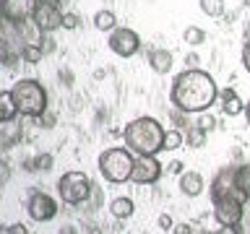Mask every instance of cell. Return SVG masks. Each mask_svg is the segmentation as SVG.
I'll return each instance as SVG.
<instances>
[{"mask_svg": "<svg viewBox=\"0 0 250 234\" xmlns=\"http://www.w3.org/2000/svg\"><path fill=\"white\" fill-rule=\"evenodd\" d=\"M19 115V107L13 101V94L11 91H0V122L3 120H16Z\"/></svg>", "mask_w": 250, "mask_h": 234, "instance_id": "19", "label": "cell"}, {"mask_svg": "<svg viewBox=\"0 0 250 234\" xmlns=\"http://www.w3.org/2000/svg\"><path fill=\"white\" fill-rule=\"evenodd\" d=\"M13 101L23 117H42L47 112V91L37 78H21L13 83Z\"/></svg>", "mask_w": 250, "mask_h": 234, "instance_id": "3", "label": "cell"}, {"mask_svg": "<svg viewBox=\"0 0 250 234\" xmlns=\"http://www.w3.org/2000/svg\"><path fill=\"white\" fill-rule=\"evenodd\" d=\"M31 169L34 172H50L52 169V154H37L31 159Z\"/></svg>", "mask_w": 250, "mask_h": 234, "instance_id": "27", "label": "cell"}, {"mask_svg": "<svg viewBox=\"0 0 250 234\" xmlns=\"http://www.w3.org/2000/svg\"><path fill=\"white\" fill-rule=\"evenodd\" d=\"M91 190H94V182L86 172L70 169L58 179V195H60L62 203H68V206H83V203L89 200Z\"/></svg>", "mask_w": 250, "mask_h": 234, "instance_id": "5", "label": "cell"}, {"mask_svg": "<svg viewBox=\"0 0 250 234\" xmlns=\"http://www.w3.org/2000/svg\"><path fill=\"white\" fill-rule=\"evenodd\" d=\"M31 21L37 23V29L42 31V34H50V31L62 26V11L58 5L47 3V0H39L37 8H34V16H31Z\"/></svg>", "mask_w": 250, "mask_h": 234, "instance_id": "10", "label": "cell"}, {"mask_svg": "<svg viewBox=\"0 0 250 234\" xmlns=\"http://www.w3.org/2000/svg\"><path fill=\"white\" fill-rule=\"evenodd\" d=\"M242 68H245L248 73H250V39H248L245 44H242Z\"/></svg>", "mask_w": 250, "mask_h": 234, "instance_id": "32", "label": "cell"}, {"mask_svg": "<svg viewBox=\"0 0 250 234\" xmlns=\"http://www.w3.org/2000/svg\"><path fill=\"white\" fill-rule=\"evenodd\" d=\"M47 3H52V5H58V8H60V5H65L68 0H47Z\"/></svg>", "mask_w": 250, "mask_h": 234, "instance_id": "42", "label": "cell"}, {"mask_svg": "<svg viewBox=\"0 0 250 234\" xmlns=\"http://www.w3.org/2000/svg\"><path fill=\"white\" fill-rule=\"evenodd\" d=\"M156 221H159V229H164V232L175 226V221H172V216H169V214H162L159 218H156Z\"/></svg>", "mask_w": 250, "mask_h": 234, "instance_id": "34", "label": "cell"}, {"mask_svg": "<svg viewBox=\"0 0 250 234\" xmlns=\"http://www.w3.org/2000/svg\"><path fill=\"white\" fill-rule=\"evenodd\" d=\"M216 99H219V86L214 76L201 68H185L183 73L175 76L169 89L172 107L185 115L208 112L211 104H216Z\"/></svg>", "mask_w": 250, "mask_h": 234, "instance_id": "1", "label": "cell"}, {"mask_svg": "<svg viewBox=\"0 0 250 234\" xmlns=\"http://www.w3.org/2000/svg\"><path fill=\"white\" fill-rule=\"evenodd\" d=\"M60 234H78V229H76V226H62Z\"/></svg>", "mask_w": 250, "mask_h": 234, "instance_id": "41", "label": "cell"}, {"mask_svg": "<svg viewBox=\"0 0 250 234\" xmlns=\"http://www.w3.org/2000/svg\"><path fill=\"white\" fill-rule=\"evenodd\" d=\"M172 234H193V226L190 224H175L172 226Z\"/></svg>", "mask_w": 250, "mask_h": 234, "instance_id": "35", "label": "cell"}, {"mask_svg": "<svg viewBox=\"0 0 250 234\" xmlns=\"http://www.w3.org/2000/svg\"><path fill=\"white\" fill-rule=\"evenodd\" d=\"M133 167H136V154H133L130 148L112 146L99 156V175L112 185L128 182L130 175H133Z\"/></svg>", "mask_w": 250, "mask_h": 234, "instance_id": "4", "label": "cell"}, {"mask_svg": "<svg viewBox=\"0 0 250 234\" xmlns=\"http://www.w3.org/2000/svg\"><path fill=\"white\" fill-rule=\"evenodd\" d=\"M167 172H172V175H183V172H185V164L180 161V159H175V161L167 164Z\"/></svg>", "mask_w": 250, "mask_h": 234, "instance_id": "33", "label": "cell"}, {"mask_svg": "<svg viewBox=\"0 0 250 234\" xmlns=\"http://www.w3.org/2000/svg\"><path fill=\"white\" fill-rule=\"evenodd\" d=\"M203 187H206V182H203V175L201 172H193L188 169L180 175V193L188 195V198H198V195L203 193Z\"/></svg>", "mask_w": 250, "mask_h": 234, "instance_id": "15", "label": "cell"}, {"mask_svg": "<svg viewBox=\"0 0 250 234\" xmlns=\"http://www.w3.org/2000/svg\"><path fill=\"white\" fill-rule=\"evenodd\" d=\"M148 65H151V70H154V73H159V76L169 73V70H172V52L156 47V50L148 52Z\"/></svg>", "mask_w": 250, "mask_h": 234, "instance_id": "17", "label": "cell"}, {"mask_svg": "<svg viewBox=\"0 0 250 234\" xmlns=\"http://www.w3.org/2000/svg\"><path fill=\"white\" fill-rule=\"evenodd\" d=\"M94 26H97L99 31H112L117 29V19L112 11H99L97 16H94Z\"/></svg>", "mask_w": 250, "mask_h": 234, "instance_id": "23", "label": "cell"}, {"mask_svg": "<svg viewBox=\"0 0 250 234\" xmlns=\"http://www.w3.org/2000/svg\"><path fill=\"white\" fill-rule=\"evenodd\" d=\"M39 47L44 50V55H47V52H52V50H55V39H52V37H42V42H39Z\"/></svg>", "mask_w": 250, "mask_h": 234, "instance_id": "36", "label": "cell"}, {"mask_svg": "<svg viewBox=\"0 0 250 234\" xmlns=\"http://www.w3.org/2000/svg\"><path fill=\"white\" fill-rule=\"evenodd\" d=\"M219 101H222L224 115H229V117L245 115V101L237 97V91H234V89H222V91H219Z\"/></svg>", "mask_w": 250, "mask_h": 234, "instance_id": "16", "label": "cell"}, {"mask_svg": "<svg viewBox=\"0 0 250 234\" xmlns=\"http://www.w3.org/2000/svg\"><path fill=\"white\" fill-rule=\"evenodd\" d=\"M21 138H23V125L19 120L0 122V151H11L13 146H19Z\"/></svg>", "mask_w": 250, "mask_h": 234, "instance_id": "14", "label": "cell"}, {"mask_svg": "<svg viewBox=\"0 0 250 234\" xmlns=\"http://www.w3.org/2000/svg\"><path fill=\"white\" fill-rule=\"evenodd\" d=\"M83 229H86V234H102V226H99V224H91V221L86 224Z\"/></svg>", "mask_w": 250, "mask_h": 234, "instance_id": "40", "label": "cell"}, {"mask_svg": "<svg viewBox=\"0 0 250 234\" xmlns=\"http://www.w3.org/2000/svg\"><path fill=\"white\" fill-rule=\"evenodd\" d=\"M214 218L219 226L242 224V218H245V203L242 200H216L214 203Z\"/></svg>", "mask_w": 250, "mask_h": 234, "instance_id": "13", "label": "cell"}, {"mask_svg": "<svg viewBox=\"0 0 250 234\" xmlns=\"http://www.w3.org/2000/svg\"><path fill=\"white\" fill-rule=\"evenodd\" d=\"M44 58V50L39 44H23L21 47V60L29 62V65H37V62H42Z\"/></svg>", "mask_w": 250, "mask_h": 234, "instance_id": "24", "label": "cell"}, {"mask_svg": "<svg viewBox=\"0 0 250 234\" xmlns=\"http://www.w3.org/2000/svg\"><path fill=\"white\" fill-rule=\"evenodd\" d=\"M8 179H11V164H8L5 159H0V187H3Z\"/></svg>", "mask_w": 250, "mask_h": 234, "instance_id": "30", "label": "cell"}, {"mask_svg": "<svg viewBox=\"0 0 250 234\" xmlns=\"http://www.w3.org/2000/svg\"><path fill=\"white\" fill-rule=\"evenodd\" d=\"M198 65V55L190 52V55H185V68H195Z\"/></svg>", "mask_w": 250, "mask_h": 234, "instance_id": "39", "label": "cell"}, {"mask_svg": "<svg viewBox=\"0 0 250 234\" xmlns=\"http://www.w3.org/2000/svg\"><path fill=\"white\" fill-rule=\"evenodd\" d=\"M39 122H42V128H52V125H55V117H52L50 112H44L42 117H39Z\"/></svg>", "mask_w": 250, "mask_h": 234, "instance_id": "37", "label": "cell"}, {"mask_svg": "<svg viewBox=\"0 0 250 234\" xmlns=\"http://www.w3.org/2000/svg\"><path fill=\"white\" fill-rule=\"evenodd\" d=\"M78 26H81V19H78V13H73V11L62 13V29H68V31H76Z\"/></svg>", "mask_w": 250, "mask_h": 234, "instance_id": "28", "label": "cell"}, {"mask_svg": "<svg viewBox=\"0 0 250 234\" xmlns=\"http://www.w3.org/2000/svg\"><path fill=\"white\" fill-rule=\"evenodd\" d=\"M206 138H208V133L203 128H198V125H190L188 133H185V140H188V146H190V148H203V146H206Z\"/></svg>", "mask_w": 250, "mask_h": 234, "instance_id": "21", "label": "cell"}, {"mask_svg": "<svg viewBox=\"0 0 250 234\" xmlns=\"http://www.w3.org/2000/svg\"><path fill=\"white\" fill-rule=\"evenodd\" d=\"M183 143H185V133L180 128H172L164 133V151H177Z\"/></svg>", "mask_w": 250, "mask_h": 234, "instance_id": "22", "label": "cell"}, {"mask_svg": "<svg viewBox=\"0 0 250 234\" xmlns=\"http://www.w3.org/2000/svg\"><path fill=\"white\" fill-rule=\"evenodd\" d=\"M162 167L164 164L156 156H136V167H133L130 182L136 185H154L162 177Z\"/></svg>", "mask_w": 250, "mask_h": 234, "instance_id": "9", "label": "cell"}, {"mask_svg": "<svg viewBox=\"0 0 250 234\" xmlns=\"http://www.w3.org/2000/svg\"><path fill=\"white\" fill-rule=\"evenodd\" d=\"M8 234H29V229H26V224H13L8 229Z\"/></svg>", "mask_w": 250, "mask_h": 234, "instance_id": "38", "label": "cell"}, {"mask_svg": "<svg viewBox=\"0 0 250 234\" xmlns=\"http://www.w3.org/2000/svg\"><path fill=\"white\" fill-rule=\"evenodd\" d=\"M201 11L211 19H222L224 16V0H201Z\"/></svg>", "mask_w": 250, "mask_h": 234, "instance_id": "25", "label": "cell"}, {"mask_svg": "<svg viewBox=\"0 0 250 234\" xmlns=\"http://www.w3.org/2000/svg\"><path fill=\"white\" fill-rule=\"evenodd\" d=\"M39 0H0V16L11 23H23L34 16Z\"/></svg>", "mask_w": 250, "mask_h": 234, "instance_id": "12", "label": "cell"}, {"mask_svg": "<svg viewBox=\"0 0 250 234\" xmlns=\"http://www.w3.org/2000/svg\"><path fill=\"white\" fill-rule=\"evenodd\" d=\"M216 234H245V229H242V224H229V226H222Z\"/></svg>", "mask_w": 250, "mask_h": 234, "instance_id": "31", "label": "cell"}, {"mask_svg": "<svg viewBox=\"0 0 250 234\" xmlns=\"http://www.w3.org/2000/svg\"><path fill=\"white\" fill-rule=\"evenodd\" d=\"M21 47L23 39L19 34V26L0 16V65H16V60H21Z\"/></svg>", "mask_w": 250, "mask_h": 234, "instance_id": "7", "label": "cell"}, {"mask_svg": "<svg viewBox=\"0 0 250 234\" xmlns=\"http://www.w3.org/2000/svg\"><path fill=\"white\" fill-rule=\"evenodd\" d=\"M234 182H237L240 193L250 200V161L237 164V169H234Z\"/></svg>", "mask_w": 250, "mask_h": 234, "instance_id": "20", "label": "cell"}, {"mask_svg": "<svg viewBox=\"0 0 250 234\" xmlns=\"http://www.w3.org/2000/svg\"><path fill=\"white\" fill-rule=\"evenodd\" d=\"M195 125H198V128H203L206 133H211V130L216 128V120H214V117H211V115L201 112V115H198V120H195Z\"/></svg>", "mask_w": 250, "mask_h": 234, "instance_id": "29", "label": "cell"}, {"mask_svg": "<svg viewBox=\"0 0 250 234\" xmlns=\"http://www.w3.org/2000/svg\"><path fill=\"white\" fill-rule=\"evenodd\" d=\"M234 169H237V164H227V167H222L214 175V179H211V185H208L211 203H216V200H242V203H248V198L240 193L237 182H234Z\"/></svg>", "mask_w": 250, "mask_h": 234, "instance_id": "6", "label": "cell"}, {"mask_svg": "<svg viewBox=\"0 0 250 234\" xmlns=\"http://www.w3.org/2000/svg\"><path fill=\"white\" fill-rule=\"evenodd\" d=\"M133 211H136V203H133L130 198H115L112 203H109V214H112L115 218H130Z\"/></svg>", "mask_w": 250, "mask_h": 234, "instance_id": "18", "label": "cell"}, {"mask_svg": "<svg viewBox=\"0 0 250 234\" xmlns=\"http://www.w3.org/2000/svg\"><path fill=\"white\" fill-rule=\"evenodd\" d=\"M109 50L120 58H133V55L141 52V37L128 26H117L109 31Z\"/></svg>", "mask_w": 250, "mask_h": 234, "instance_id": "8", "label": "cell"}, {"mask_svg": "<svg viewBox=\"0 0 250 234\" xmlns=\"http://www.w3.org/2000/svg\"><path fill=\"white\" fill-rule=\"evenodd\" d=\"M26 211H29V218L31 221H52L58 216V200L50 198L47 193H34L26 203Z\"/></svg>", "mask_w": 250, "mask_h": 234, "instance_id": "11", "label": "cell"}, {"mask_svg": "<svg viewBox=\"0 0 250 234\" xmlns=\"http://www.w3.org/2000/svg\"><path fill=\"white\" fill-rule=\"evenodd\" d=\"M164 125L154 117H136L125 125L123 140L136 156H156L164 151Z\"/></svg>", "mask_w": 250, "mask_h": 234, "instance_id": "2", "label": "cell"}, {"mask_svg": "<svg viewBox=\"0 0 250 234\" xmlns=\"http://www.w3.org/2000/svg\"><path fill=\"white\" fill-rule=\"evenodd\" d=\"M245 117H248V125H250V101L245 104Z\"/></svg>", "mask_w": 250, "mask_h": 234, "instance_id": "43", "label": "cell"}, {"mask_svg": "<svg viewBox=\"0 0 250 234\" xmlns=\"http://www.w3.org/2000/svg\"><path fill=\"white\" fill-rule=\"evenodd\" d=\"M183 39H185V42L190 44V47H198V44L206 42V31L198 29V26H188L185 34H183Z\"/></svg>", "mask_w": 250, "mask_h": 234, "instance_id": "26", "label": "cell"}]
</instances>
